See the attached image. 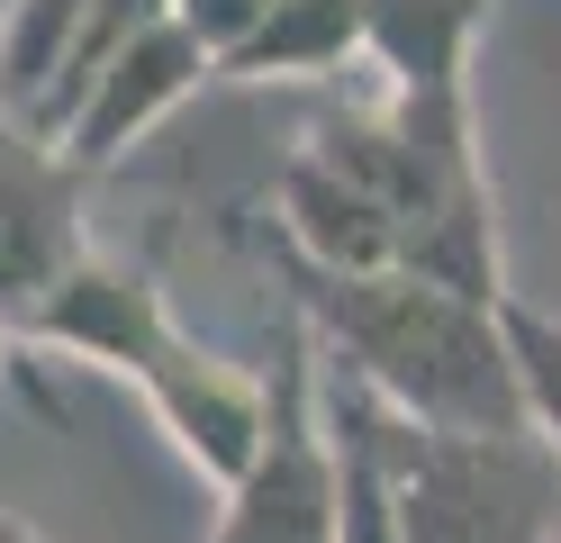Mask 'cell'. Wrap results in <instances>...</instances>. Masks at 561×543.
Returning <instances> with one entry per match:
<instances>
[{
	"label": "cell",
	"instance_id": "obj_1",
	"mask_svg": "<svg viewBox=\"0 0 561 543\" xmlns=\"http://www.w3.org/2000/svg\"><path fill=\"white\" fill-rule=\"evenodd\" d=\"M290 281L327 362L354 372L399 426H426V434L535 426L516 336H507L516 290L480 299V290H453L435 272H308V263H290Z\"/></svg>",
	"mask_w": 561,
	"mask_h": 543
},
{
	"label": "cell",
	"instance_id": "obj_2",
	"mask_svg": "<svg viewBox=\"0 0 561 543\" xmlns=\"http://www.w3.org/2000/svg\"><path fill=\"white\" fill-rule=\"evenodd\" d=\"M27 344H55L73 362H100V372H118L146 389V408L163 417V434L182 444L208 480H236L244 462H254L263 426H272V381L244 372V362L191 344L182 326H172L163 290L136 272V263H91L55 290V308L27 326Z\"/></svg>",
	"mask_w": 561,
	"mask_h": 543
},
{
	"label": "cell",
	"instance_id": "obj_3",
	"mask_svg": "<svg viewBox=\"0 0 561 543\" xmlns=\"http://www.w3.org/2000/svg\"><path fill=\"white\" fill-rule=\"evenodd\" d=\"M390 489L408 543H552L561 534V444L543 426L426 434L390 417Z\"/></svg>",
	"mask_w": 561,
	"mask_h": 543
},
{
	"label": "cell",
	"instance_id": "obj_4",
	"mask_svg": "<svg viewBox=\"0 0 561 543\" xmlns=\"http://www.w3.org/2000/svg\"><path fill=\"white\" fill-rule=\"evenodd\" d=\"M327 353L308 317H280V362H272V426L254 462L227 480L218 534L208 543H335L344 534V444L327 408Z\"/></svg>",
	"mask_w": 561,
	"mask_h": 543
},
{
	"label": "cell",
	"instance_id": "obj_5",
	"mask_svg": "<svg viewBox=\"0 0 561 543\" xmlns=\"http://www.w3.org/2000/svg\"><path fill=\"white\" fill-rule=\"evenodd\" d=\"M82 163L64 155L46 127H27L0 109V326H37L55 290L91 263L82 227Z\"/></svg>",
	"mask_w": 561,
	"mask_h": 543
},
{
	"label": "cell",
	"instance_id": "obj_6",
	"mask_svg": "<svg viewBox=\"0 0 561 543\" xmlns=\"http://www.w3.org/2000/svg\"><path fill=\"white\" fill-rule=\"evenodd\" d=\"M208 72H218V64H208V46L163 10V19H146V27H136L127 46L73 91V109L55 118V145H64L82 172H110L136 136L163 127L172 109H182V100L208 82Z\"/></svg>",
	"mask_w": 561,
	"mask_h": 543
},
{
	"label": "cell",
	"instance_id": "obj_7",
	"mask_svg": "<svg viewBox=\"0 0 561 543\" xmlns=\"http://www.w3.org/2000/svg\"><path fill=\"white\" fill-rule=\"evenodd\" d=\"M489 0H371V64L408 100H453Z\"/></svg>",
	"mask_w": 561,
	"mask_h": 543
},
{
	"label": "cell",
	"instance_id": "obj_8",
	"mask_svg": "<svg viewBox=\"0 0 561 543\" xmlns=\"http://www.w3.org/2000/svg\"><path fill=\"white\" fill-rule=\"evenodd\" d=\"M344 55H371V0H272V19L227 72L236 82H318Z\"/></svg>",
	"mask_w": 561,
	"mask_h": 543
},
{
	"label": "cell",
	"instance_id": "obj_9",
	"mask_svg": "<svg viewBox=\"0 0 561 543\" xmlns=\"http://www.w3.org/2000/svg\"><path fill=\"white\" fill-rule=\"evenodd\" d=\"M327 408H335V444H344V534L335 543H408L399 489H390V408L354 372L327 389Z\"/></svg>",
	"mask_w": 561,
	"mask_h": 543
},
{
	"label": "cell",
	"instance_id": "obj_10",
	"mask_svg": "<svg viewBox=\"0 0 561 543\" xmlns=\"http://www.w3.org/2000/svg\"><path fill=\"white\" fill-rule=\"evenodd\" d=\"M100 0H19L10 27H0V109L10 118H37V100L55 91L64 55H73V36L91 27Z\"/></svg>",
	"mask_w": 561,
	"mask_h": 543
},
{
	"label": "cell",
	"instance_id": "obj_11",
	"mask_svg": "<svg viewBox=\"0 0 561 543\" xmlns=\"http://www.w3.org/2000/svg\"><path fill=\"white\" fill-rule=\"evenodd\" d=\"M507 336H516V372H525V398H535V426L561 444V317L507 299Z\"/></svg>",
	"mask_w": 561,
	"mask_h": 543
},
{
	"label": "cell",
	"instance_id": "obj_12",
	"mask_svg": "<svg viewBox=\"0 0 561 543\" xmlns=\"http://www.w3.org/2000/svg\"><path fill=\"white\" fill-rule=\"evenodd\" d=\"M172 19H182L199 46H208V64L227 72L244 46H254V27L272 19V0H172Z\"/></svg>",
	"mask_w": 561,
	"mask_h": 543
},
{
	"label": "cell",
	"instance_id": "obj_13",
	"mask_svg": "<svg viewBox=\"0 0 561 543\" xmlns=\"http://www.w3.org/2000/svg\"><path fill=\"white\" fill-rule=\"evenodd\" d=\"M0 543H46V534L27 525V517H10V507H0Z\"/></svg>",
	"mask_w": 561,
	"mask_h": 543
},
{
	"label": "cell",
	"instance_id": "obj_14",
	"mask_svg": "<svg viewBox=\"0 0 561 543\" xmlns=\"http://www.w3.org/2000/svg\"><path fill=\"white\" fill-rule=\"evenodd\" d=\"M10 344H19V326H0V381H10V372H19V362H10Z\"/></svg>",
	"mask_w": 561,
	"mask_h": 543
},
{
	"label": "cell",
	"instance_id": "obj_15",
	"mask_svg": "<svg viewBox=\"0 0 561 543\" xmlns=\"http://www.w3.org/2000/svg\"><path fill=\"white\" fill-rule=\"evenodd\" d=\"M10 10H19V0H0V27H10Z\"/></svg>",
	"mask_w": 561,
	"mask_h": 543
},
{
	"label": "cell",
	"instance_id": "obj_16",
	"mask_svg": "<svg viewBox=\"0 0 561 543\" xmlns=\"http://www.w3.org/2000/svg\"><path fill=\"white\" fill-rule=\"evenodd\" d=\"M552 543H561V534H552Z\"/></svg>",
	"mask_w": 561,
	"mask_h": 543
}]
</instances>
